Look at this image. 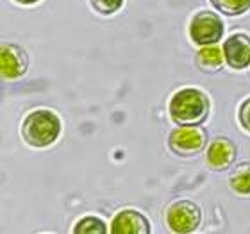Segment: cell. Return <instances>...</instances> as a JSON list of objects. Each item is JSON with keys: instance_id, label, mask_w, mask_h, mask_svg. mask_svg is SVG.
Returning a JSON list of instances; mask_svg holds the SVG:
<instances>
[{"instance_id": "cell-1", "label": "cell", "mask_w": 250, "mask_h": 234, "mask_svg": "<svg viewBox=\"0 0 250 234\" xmlns=\"http://www.w3.org/2000/svg\"><path fill=\"white\" fill-rule=\"evenodd\" d=\"M211 102L209 97L198 88H183L175 91L168 104V115L179 127L200 125L208 118Z\"/></svg>"}, {"instance_id": "cell-2", "label": "cell", "mask_w": 250, "mask_h": 234, "mask_svg": "<svg viewBox=\"0 0 250 234\" xmlns=\"http://www.w3.org/2000/svg\"><path fill=\"white\" fill-rule=\"evenodd\" d=\"M61 134V120L50 109H34L21 124V138L34 149L52 145Z\"/></svg>"}, {"instance_id": "cell-3", "label": "cell", "mask_w": 250, "mask_h": 234, "mask_svg": "<svg viewBox=\"0 0 250 234\" xmlns=\"http://www.w3.org/2000/svg\"><path fill=\"white\" fill-rule=\"evenodd\" d=\"M189 38L195 45H216L224 38V21L213 11H198L189 21Z\"/></svg>"}, {"instance_id": "cell-4", "label": "cell", "mask_w": 250, "mask_h": 234, "mask_svg": "<svg viewBox=\"0 0 250 234\" xmlns=\"http://www.w3.org/2000/svg\"><path fill=\"white\" fill-rule=\"evenodd\" d=\"M202 211L191 200H177L168 206L167 209V224L168 229L177 234H189L200 227Z\"/></svg>"}, {"instance_id": "cell-5", "label": "cell", "mask_w": 250, "mask_h": 234, "mask_svg": "<svg viewBox=\"0 0 250 234\" xmlns=\"http://www.w3.org/2000/svg\"><path fill=\"white\" fill-rule=\"evenodd\" d=\"M208 143V134L202 127L191 125V127H177L170 132L168 147L170 150L179 157H193L204 150Z\"/></svg>"}, {"instance_id": "cell-6", "label": "cell", "mask_w": 250, "mask_h": 234, "mask_svg": "<svg viewBox=\"0 0 250 234\" xmlns=\"http://www.w3.org/2000/svg\"><path fill=\"white\" fill-rule=\"evenodd\" d=\"M29 66V56L18 45H4L0 52V72L5 81H16L25 75Z\"/></svg>"}, {"instance_id": "cell-7", "label": "cell", "mask_w": 250, "mask_h": 234, "mask_svg": "<svg viewBox=\"0 0 250 234\" xmlns=\"http://www.w3.org/2000/svg\"><path fill=\"white\" fill-rule=\"evenodd\" d=\"M225 63L232 70H243L250 64V36L245 32H234L225 40L224 47Z\"/></svg>"}, {"instance_id": "cell-8", "label": "cell", "mask_w": 250, "mask_h": 234, "mask_svg": "<svg viewBox=\"0 0 250 234\" xmlns=\"http://www.w3.org/2000/svg\"><path fill=\"white\" fill-rule=\"evenodd\" d=\"M109 233L113 234H148L150 224L143 213L136 209H122L111 220Z\"/></svg>"}, {"instance_id": "cell-9", "label": "cell", "mask_w": 250, "mask_h": 234, "mask_svg": "<svg viewBox=\"0 0 250 234\" xmlns=\"http://www.w3.org/2000/svg\"><path fill=\"white\" fill-rule=\"evenodd\" d=\"M236 159V145L229 138H216L206 152V163L214 172H224Z\"/></svg>"}, {"instance_id": "cell-10", "label": "cell", "mask_w": 250, "mask_h": 234, "mask_svg": "<svg viewBox=\"0 0 250 234\" xmlns=\"http://www.w3.org/2000/svg\"><path fill=\"white\" fill-rule=\"evenodd\" d=\"M224 61V50H220L216 45H206L197 52V66L202 72H218Z\"/></svg>"}, {"instance_id": "cell-11", "label": "cell", "mask_w": 250, "mask_h": 234, "mask_svg": "<svg viewBox=\"0 0 250 234\" xmlns=\"http://www.w3.org/2000/svg\"><path fill=\"white\" fill-rule=\"evenodd\" d=\"M229 186L238 195H250V163H241L230 172Z\"/></svg>"}, {"instance_id": "cell-12", "label": "cell", "mask_w": 250, "mask_h": 234, "mask_svg": "<svg viewBox=\"0 0 250 234\" xmlns=\"http://www.w3.org/2000/svg\"><path fill=\"white\" fill-rule=\"evenodd\" d=\"M72 231L75 234H105V233H109V227L105 225V222L102 218H97V216H84V218L75 222Z\"/></svg>"}, {"instance_id": "cell-13", "label": "cell", "mask_w": 250, "mask_h": 234, "mask_svg": "<svg viewBox=\"0 0 250 234\" xmlns=\"http://www.w3.org/2000/svg\"><path fill=\"white\" fill-rule=\"evenodd\" d=\"M214 5V9L227 16L245 15L250 9V0H209Z\"/></svg>"}, {"instance_id": "cell-14", "label": "cell", "mask_w": 250, "mask_h": 234, "mask_svg": "<svg viewBox=\"0 0 250 234\" xmlns=\"http://www.w3.org/2000/svg\"><path fill=\"white\" fill-rule=\"evenodd\" d=\"M89 4L97 13L100 15H115L116 11H120V7L124 5V0H89Z\"/></svg>"}, {"instance_id": "cell-15", "label": "cell", "mask_w": 250, "mask_h": 234, "mask_svg": "<svg viewBox=\"0 0 250 234\" xmlns=\"http://www.w3.org/2000/svg\"><path fill=\"white\" fill-rule=\"evenodd\" d=\"M238 118H240L241 127H243L247 132H250V97L241 104L240 111H238Z\"/></svg>"}, {"instance_id": "cell-16", "label": "cell", "mask_w": 250, "mask_h": 234, "mask_svg": "<svg viewBox=\"0 0 250 234\" xmlns=\"http://www.w3.org/2000/svg\"><path fill=\"white\" fill-rule=\"evenodd\" d=\"M15 2H18V4H23V5H31V4H36V2H40V0H15Z\"/></svg>"}]
</instances>
